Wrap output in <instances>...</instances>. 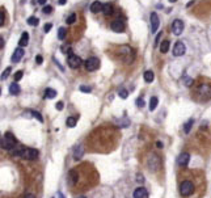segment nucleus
I'll list each match as a JSON object with an SVG mask.
<instances>
[{
    "label": "nucleus",
    "instance_id": "nucleus-1",
    "mask_svg": "<svg viewBox=\"0 0 211 198\" xmlns=\"http://www.w3.org/2000/svg\"><path fill=\"white\" fill-rule=\"evenodd\" d=\"M207 188L206 173L198 168L182 167L177 171V190L181 198H203Z\"/></svg>",
    "mask_w": 211,
    "mask_h": 198
},
{
    "label": "nucleus",
    "instance_id": "nucleus-2",
    "mask_svg": "<svg viewBox=\"0 0 211 198\" xmlns=\"http://www.w3.org/2000/svg\"><path fill=\"white\" fill-rule=\"evenodd\" d=\"M100 182V173L91 163H81L68 171L67 185L72 193H83L91 190Z\"/></svg>",
    "mask_w": 211,
    "mask_h": 198
},
{
    "label": "nucleus",
    "instance_id": "nucleus-3",
    "mask_svg": "<svg viewBox=\"0 0 211 198\" xmlns=\"http://www.w3.org/2000/svg\"><path fill=\"white\" fill-rule=\"evenodd\" d=\"M144 167L148 171L150 175H158L163 169V160L161 157L155 152H150L144 157Z\"/></svg>",
    "mask_w": 211,
    "mask_h": 198
},
{
    "label": "nucleus",
    "instance_id": "nucleus-4",
    "mask_svg": "<svg viewBox=\"0 0 211 198\" xmlns=\"http://www.w3.org/2000/svg\"><path fill=\"white\" fill-rule=\"evenodd\" d=\"M118 58L125 64H131L135 59V50L129 45H122L118 49Z\"/></svg>",
    "mask_w": 211,
    "mask_h": 198
},
{
    "label": "nucleus",
    "instance_id": "nucleus-5",
    "mask_svg": "<svg viewBox=\"0 0 211 198\" xmlns=\"http://www.w3.org/2000/svg\"><path fill=\"white\" fill-rule=\"evenodd\" d=\"M12 155L20 156L26 160H34V159H37V156H38V151L34 150V148H20V150L12 151Z\"/></svg>",
    "mask_w": 211,
    "mask_h": 198
},
{
    "label": "nucleus",
    "instance_id": "nucleus-6",
    "mask_svg": "<svg viewBox=\"0 0 211 198\" xmlns=\"http://www.w3.org/2000/svg\"><path fill=\"white\" fill-rule=\"evenodd\" d=\"M197 96L199 101H209L211 98V85L210 84H201L197 88Z\"/></svg>",
    "mask_w": 211,
    "mask_h": 198
},
{
    "label": "nucleus",
    "instance_id": "nucleus-7",
    "mask_svg": "<svg viewBox=\"0 0 211 198\" xmlns=\"http://www.w3.org/2000/svg\"><path fill=\"white\" fill-rule=\"evenodd\" d=\"M16 138H14L13 134H11V133H6V134L3 135L2 138V148H4V150H12V148L16 146Z\"/></svg>",
    "mask_w": 211,
    "mask_h": 198
},
{
    "label": "nucleus",
    "instance_id": "nucleus-8",
    "mask_svg": "<svg viewBox=\"0 0 211 198\" xmlns=\"http://www.w3.org/2000/svg\"><path fill=\"white\" fill-rule=\"evenodd\" d=\"M67 64H68V67L70 68H72V70H76V68H79L83 64V61H81L80 57L76 55V54L70 53V55H68V58H67Z\"/></svg>",
    "mask_w": 211,
    "mask_h": 198
},
{
    "label": "nucleus",
    "instance_id": "nucleus-9",
    "mask_svg": "<svg viewBox=\"0 0 211 198\" xmlns=\"http://www.w3.org/2000/svg\"><path fill=\"white\" fill-rule=\"evenodd\" d=\"M100 68V59L99 58H96V57H91V58H88L87 59V62H85V70L87 71H96V70H99Z\"/></svg>",
    "mask_w": 211,
    "mask_h": 198
},
{
    "label": "nucleus",
    "instance_id": "nucleus-10",
    "mask_svg": "<svg viewBox=\"0 0 211 198\" xmlns=\"http://www.w3.org/2000/svg\"><path fill=\"white\" fill-rule=\"evenodd\" d=\"M184 21H181V20L178 18H176L173 22H172V33L174 34V36H180L181 33L184 32Z\"/></svg>",
    "mask_w": 211,
    "mask_h": 198
},
{
    "label": "nucleus",
    "instance_id": "nucleus-11",
    "mask_svg": "<svg viewBox=\"0 0 211 198\" xmlns=\"http://www.w3.org/2000/svg\"><path fill=\"white\" fill-rule=\"evenodd\" d=\"M186 53V46L182 41H177L173 47V55L174 57H182Z\"/></svg>",
    "mask_w": 211,
    "mask_h": 198
},
{
    "label": "nucleus",
    "instance_id": "nucleus-12",
    "mask_svg": "<svg viewBox=\"0 0 211 198\" xmlns=\"http://www.w3.org/2000/svg\"><path fill=\"white\" fill-rule=\"evenodd\" d=\"M110 29H111L113 32H115V33L123 32L125 30V22L122 21V20H119V18L113 20L111 24H110Z\"/></svg>",
    "mask_w": 211,
    "mask_h": 198
},
{
    "label": "nucleus",
    "instance_id": "nucleus-13",
    "mask_svg": "<svg viewBox=\"0 0 211 198\" xmlns=\"http://www.w3.org/2000/svg\"><path fill=\"white\" fill-rule=\"evenodd\" d=\"M159 26H160V20H159L158 13H156V12H152V13H151V33L158 32Z\"/></svg>",
    "mask_w": 211,
    "mask_h": 198
},
{
    "label": "nucleus",
    "instance_id": "nucleus-14",
    "mask_svg": "<svg viewBox=\"0 0 211 198\" xmlns=\"http://www.w3.org/2000/svg\"><path fill=\"white\" fill-rule=\"evenodd\" d=\"M189 160H190V155H189V153L188 152H182L178 156V159H177V164L181 168H182V167H188Z\"/></svg>",
    "mask_w": 211,
    "mask_h": 198
},
{
    "label": "nucleus",
    "instance_id": "nucleus-15",
    "mask_svg": "<svg viewBox=\"0 0 211 198\" xmlns=\"http://www.w3.org/2000/svg\"><path fill=\"white\" fill-rule=\"evenodd\" d=\"M22 57H24V50H22V47H17L16 50H14V53H13L11 61H12L13 63H17V62L21 61Z\"/></svg>",
    "mask_w": 211,
    "mask_h": 198
},
{
    "label": "nucleus",
    "instance_id": "nucleus-16",
    "mask_svg": "<svg viewBox=\"0 0 211 198\" xmlns=\"http://www.w3.org/2000/svg\"><path fill=\"white\" fill-rule=\"evenodd\" d=\"M134 198H148V192L146 188H136L134 192Z\"/></svg>",
    "mask_w": 211,
    "mask_h": 198
},
{
    "label": "nucleus",
    "instance_id": "nucleus-17",
    "mask_svg": "<svg viewBox=\"0 0 211 198\" xmlns=\"http://www.w3.org/2000/svg\"><path fill=\"white\" fill-rule=\"evenodd\" d=\"M102 7H104V4H102V3H100V2H93L91 4V12L92 13L102 12Z\"/></svg>",
    "mask_w": 211,
    "mask_h": 198
},
{
    "label": "nucleus",
    "instance_id": "nucleus-18",
    "mask_svg": "<svg viewBox=\"0 0 211 198\" xmlns=\"http://www.w3.org/2000/svg\"><path fill=\"white\" fill-rule=\"evenodd\" d=\"M83 155H84V147L77 146L75 150H73V157L77 160V159H80V157H83Z\"/></svg>",
    "mask_w": 211,
    "mask_h": 198
},
{
    "label": "nucleus",
    "instance_id": "nucleus-19",
    "mask_svg": "<svg viewBox=\"0 0 211 198\" xmlns=\"http://www.w3.org/2000/svg\"><path fill=\"white\" fill-rule=\"evenodd\" d=\"M28 42H29V34L26 32H24L21 34V38H20V41H18V46L22 47V46H26L28 45Z\"/></svg>",
    "mask_w": 211,
    "mask_h": 198
},
{
    "label": "nucleus",
    "instance_id": "nucleus-20",
    "mask_svg": "<svg viewBox=\"0 0 211 198\" xmlns=\"http://www.w3.org/2000/svg\"><path fill=\"white\" fill-rule=\"evenodd\" d=\"M143 77H144L146 83H152V81H154V79H155V73L152 72L151 70H148V71H146L143 73Z\"/></svg>",
    "mask_w": 211,
    "mask_h": 198
},
{
    "label": "nucleus",
    "instance_id": "nucleus-21",
    "mask_svg": "<svg viewBox=\"0 0 211 198\" xmlns=\"http://www.w3.org/2000/svg\"><path fill=\"white\" fill-rule=\"evenodd\" d=\"M102 13L105 14V16H110L113 13V6L110 3H105L104 7H102Z\"/></svg>",
    "mask_w": 211,
    "mask_h": 198
},
{
    "label": "nucleus",
    "instance_id": "nucleus-22",
    "mask_svg": "<svg viewBox=\"0 0 211 198\" xmlns=\"http://www.w3.org/2000/svg\"><path fill=\"white\" fill-rule=\"evenodd\" d=\"M17 81H13V84L9 85V93L11 95H18L20 93V87H18V84H16Z\"/></svg>",
    "mask_w": 211,
    "mask_h": 198
},
{
    "label": "nucleus",
    "instance_id": "nucleus-23",
    "mask_svg": "<svg viewBox=\"0 0 211 198\" xmlns=\"http://www.w3.org/2000/svg\"><path fill=\"white\" fill-rule=\"evenodd\" d=\"M158 105H159V98L158 97H151V100H150V105H148V108H150V110L151 112H154L156 108H158Z\"/></svg>",
    "mask_w": 211,
    "mask_h": 198
},
{
    "label": "nucleus",
    "instance_id": "nucleus-24",
    "mask_svg": "<svg viewBox=\"0 0 211 198\" xmlns=\"http://www.w3.org/2000/svg\"><path fill=\"white\" fill-rule=\"evenodd\" d=\"M169 46H170V42L168 41V39H165V41H163V42H161V45H160V53H161V54L168 53Z\"/></svg>",
    "mask_w": 211,
    "mask_h": 198
},
{
    "label": "nucleus",
    "instance_id": "nucleus-25",
    "mask_svg": "<svg viewBox=\"0 0 211 198\" xmlns=\"http://www.w3.org/2000/svg\"><path fill=\"white\" fill-rule=\"evenodd\" d=\"M57 96V91L53 89V88H46L45 89V97L46 98H54Z\"/></svg>",
    "mask_w": 211,
    "mask_h": 198
},
{
    "label": "nucleus",
    "instance_id": "nucleus-26",
    "mask_svg": "<svg viewBox=\"0 0 211 198\" xmlns=\"http://www.w3.org/2000/svg\"><path fill=\"white\" fill-rule=\"evenodd\" d=\"M193 123H194V120H193V118H190V120L184 125V131H185V134H189V133H190V129H191V126H193Z\"/></svg>",
    "mask_w": 211,
    "mask_h": 198
},
{
    "label": "nucleus",
    "instance_id": "nucleus-27",
    "mask_svg": "<svg viewBox=\"0 0 211 198\" xmlns=\"http://www.w3.org/2000/svg\"><path fill=\"white\" fill-rule=\"evenodd\" d=\"M76 122H77V117H68L67 118V121H66V123H67V126L68 127H75V125H76Z\"/></svg>",
    "mask_w": 211,
    "mask_h": 198
},
{
    "label": "nucleus",
    "instance_id": "nucleus-28",
    "mask_svg": "<svg viewBox=\"0 0 211 198\" xmlns=\"http://www.w3.org/2000/svg\"><path fill=\"white\" fill-rule=\"evenodd\" d=\"M66 34H67V32H66V29L63 26L58 29V38H59L61 41H63V39L66 38Z\"/></svg>",
    "mask_w": 211,
    "mask_h": 198
},
{
    "label": "nucleus",
    "instance_id": "nucleus-29",
    "mask_svg": "<svg viewBox=\"0 0 211 198\" xmlns=\"http://www.w3.org/2000/svg\"><path fill=\"white\" fill-rule=\"evenodd\" d=\"M38 22H40V20H38L37 17H34V16H32V17L28 18V24H29L30 26H37Z\"/></svg>",
    "mask_w": 211,
    "mask_h": 198
},
{
    "label": "nucleus",
    "instance_id": "nucleus-30",
    "mask_svg": "<svg viewBox=\"0 0 211 198\" xmlns=\"http://www.w3.org/2000/svg\"><path fill=\"white\" fill-rule=\"evenodd\" d=\"M11 71H12V68H11V67H7L6 70L3 71V73H2V80H6V79L9 76V73H11Z\"/></svg>",
    "mask_w": 211,
    "mask_h": 198
},
{
    "label": "nucleus",
    "instance_id": "nucleus-31",
    "mask_svg": "<svg viewBox=\"0 0 211 198\" xmlns=\"http://www.w3.org/2000/svg\"><path fill=\"white\" fill-rule=\"evenodd\" d=\"M75 20H76V14H75V13H71L70 16L67 17V21H66V22L68 24V25H71V24L75 22Z\"/></svg>",
    "mask_w": 211,
    "mask_h": 198
},
{
    "label": "nucleus",
    "instance_id": "nucleus-32",
    "mask_svg": "<svg viewBox=\"0 0 211 198\" xmlns=\"http://www.w3.org/2000/svg\"><path fill=\"white\" fill-rule=\"evenodd\" d=\"M22 75H24V72H22V71H17V72H14V81H20L21 79H22Z\"/></svg>",
    "mask_w": 211,
    "mask_h": 198
},
{
    "label": "nucleus",
    "instance_id": "nucleus-33",
    "mask_svg": "<svg viewBox=\"0 0 211 198\" xmlns=\"http://www.w3.org/2000/svg\"><path fill=\"white\" fill-rule=\"evenodd\" d=\"M127 95H129L127 89H125V88H121V89H119V97L121 98H127Z\"/></svg>",
    "mask_w": 211,
    "mask_h": 198
},
{
    "label": "nucleus",
    "instance_id": "nucleus-34",
    "mask_svg": "<svg viewBox=\"0 0 211 198\" xmlns=\"http://www.w3.org/2000/svg\"><path fill=\"white\" fill-rule=\"evenodd\" d=\"M42 12L45 13V14H50L53 12V7L51 6H45V7L42 8Z\"/></svg>",
    "mask_w": 211,
    "mask_h": 198
},
{
    "label": "nucleus",
    "instance_id": "nucleus-35",
    "mask_svg": "<svg viewBox=\"0 0 211 198\" xmlns=\"http://www.w3.org/2000/svg\"><path fill=\"white\" fill-rule=\"evenodd\" d=\"M80 91H81V92H84V93H91V92H92V88H91V87L81 85V87H80Z\"/></svg>",
    "mask_w": 211,
    "mask_h": 198
},
{
    "label": "nucleus",
    "instance_id": "nucleus-36",
    "mask_svg": "<svg viewBox=\"0 0 211 198\" xmlns=\"http://www.w3.org/2000/svg\"><path fill=\"white\" fill-rule=\"evenodd\" d=\"M32 114H33L34 117H36V118H37V120L40 121V122H43V118H42V116H41L38 112H32Z\"/></svg>",
    "mask_w": 211,
    "mask_h": 198
},
{
    "label": "nucleus",
    "instance_id": "nucleus-37",
    "mask_svg": "<svg viewBox=\"0 0 211 198\" xmlns=\"http://www.w3.org/2000/svg\"><path fill=\"white\" fill-rule=\"evenodd\" d=\"M51 28H53L51 24H45V26H43V32H45V33H49V32L51 30Z\"/></svg>",
    "mask_w": 211,
    "mask_h": 198
},
{
    "label": "nucleus",
    "instance_id": "nucleus-38",
    "mask_svg": "<svg viewBox=\"0 0 211 198\" xmlns=\"http://www.w3.org/2000/svg\"><path fill=\"white\" fill-rule=\"evenodd\" d=\"M136 105H138V108H143L144 106V100L143 98H138V100H136Z\"/></svg>",
    "mask_w": 211,
    "mask_h": 198
},
{
    "label": "nucleus",
    "instance_id": "nucleus-39",
    "mask_svg": "<svg viewBox=\"0 0 211 198\" xmlns=\"http://www.w3.org/2000/svg\"><path fill=\"white\" fill-rule=\"evenodd\" d=\"M184 83H185L186 87H190L191 84H193V80H191V79H189V77H185L184 79Z\"/></svg>",
    "mask_w": 211,
    "mask_h": 198
},
{
    "label": "nucleus",
    "instance_id": "nucleus-40",
    "mask_svg": "<svg viewBox=\"0 0 211 198\" xmlns=\"http://www.w3.org/2000/svg\"><path fill=\"white\" fill-rule=\"evenodd\" d=\"M55 108L58 109V110H62V109H63V102H62V101H59V102H57V105H55Z\"/></svg>",
    "mask_w": 211,
    "mask_h": 198
},
{
    "label": "nucleus",
    "instance_id": "nucleus-41",
    "mask_svg": "<svg viewBox=\"0 0 211 198\" xmlns=\"http://www.w3.org/2000/svg\"><path fill=\"white\" fill-rule=\"evenodd\" d=\"M36 62H37L38 64H41V63L43 62V58H42L41 55H37V58H36Z\"/></svg>",
    "mask_w": 211,
    "mask_h": 198
},
{
    "label": "nucleus",
    "instance_id": "nucleus-42",
    "mask_svg": "<svg viewBox=\"0 0 211 198\" xmlns=\"http://www.w3.org/2000/svg\"><path fill=\"white\" fill-rule=\"evenodd\" d=\"M24 198H36V196L32 194V193H29V194H25V197Z\"/></svg>",
    "mask_w": 211,
    "mask_h": 198
},
{
    "label": "nucleus",
    "instance_id": "nucleus-43",
    "mask_svg": "<svg viewBox=\"0 0 211 198\" xmlns=\"http://www.w3.org/2000/svg\"><path fill=\"white\" fill-rule=\"evenodd\" d=\"M0 14H2V25H4V9L2 11V13H0Z\"/></svg>",
    "mask_w": 211,
    "mask_h": 198
},
{
    "label": "nucleus",
    "instance_id": "nucleus-44",
    "mask_svg": "<svg viewBox=\"0 0 211 198\" xmlns=\"http://www.w3.org/2000/svg\"><path fill=\"white\" fill-rule=\"evenodd\" d=\"M160 36H161V34H159V36L156 37V42H155V45H158V43H159V41H160Z\"/></svg>",
    "mask_w": 211,
    "mask_h": 198
},
{
    "label": "nucleus",
    "instance_id": "nucleus-45",
    "mask_svg": "<svg viewBox=\"0 0 211 198\" xmlns=\"http://www.w3.org/2000/svg\"><path fill=\"white\" fill-rule=\"evenodd\" d=\"M138 181H139V182H143V181H144V179H143L142 176H139V175H138Z\"/></svg>",
    "mask_w": 211,
    "mask_h": 198
},
{
    "label": "nucleus",
    "instance_id": "nucleus-46",
    "mask_svg": "<svg viewBox=\"0 0 211 198\" xmlns=\"http://www.w3.org/2000/svg\"><path fill=\"white\" fill-rule=\"evenodd\" d=\"M59 4H61V6H64V4H66V0H59Z\"/></svg>",
    "mask_w": 211,
    "mask_h": 198
},
{
    "label": "nucleus",
    "instance_id": "nucleus-47",
    "mask_svg": "<svg viewBox=\"0 0 211 198\" xmlns=\"http://www.w3.org/2000/svg\"><path fill=\"white\" fill-rule=\"evenodd\" d=\"M156 146H158L159 148H163V145H161V143H160V142H158V143H156Z\"/></svg>",
    "mask_w": 211,
    "mask_h": 198
},
{
    "label": "nucleus",
    "instance_id": "nucleus-48",
    "mask_svg": "<svg viewBox=\"0 0 211 198\" xmlns=\"http://www.w3.org/2000/svg\"><path fill=\"white\" fill-rule=\"evenodd\" d=\"M38 3L40 4H46V0H38Z\"/></svg>",
    "mask_w": 211,
    "mask_h": 198
},
{
    "label": "nucleus",
    "instance_id": "nucleus-49",
    "mask_svg": "<svg viewBox=\"0 0 211 198\" xmlns=\"http://www.w3.org/2000/svg\"><path fill=\"white\" fill-rule=\"evenodd\" d=\"M58 197H59V198H64V196H63L62 193H58Z\"/></svg>",
    "mask_w": 211,
    "mask_h": 198
},
{
    "label": "nucleus",
    "instance_id": "nucleus-50",
    "mask_svg": "<svg viewBox=\"0 0 211 198\" xmlns=\"http://www.w3.org/2000/svg\"><path fill=\"white\" fill-rule=\"evenodd\" d=\"M177 2V0H169V3H176Z\"/></svg>",
    "mask_w": 211,
    "mask_h": 198
},
{
    "label": "nucleus",
    "instance_id": "nucleus-51",
    "mask_svg": "<svg viewBox=\"0 0 211 198\" xmlns=\"http://www.w3.org/2000/svg\"><path fill=\"white\" fill-rule=\"evenodd\" d=\"M76 198H85V197H83V196H80V197H76Z\"/></svg>",
    "mask_w": 211,
    "mask_h": 198
}]
</instances>
